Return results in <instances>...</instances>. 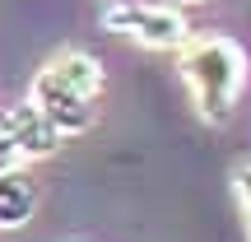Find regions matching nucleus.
<instances>
[{"instance_id": "423d86ee", "label": "nucleus", "mask_w": 251, "mask_h": 242, "mask_svg": "<svg viewBox=\"0 0 251 242\" xmlns=\"http://www.w3.org/2000/svg\"><path fill=\"white\" fill-rule=\"evenodd\" d=\"M233 196H237V205H242V215H247V233H251V163H242V168L233 172Z\"/></svg>"}, {"instance_id": "0eeeda50", "label": "nucleus", "mask_w": 251, "mask_h": 242, "mask_svg": "<svg viewBox=\"0 0 251 242\" xmlns=\"http://www.w3.org/2000/svg\"><path fill=\"white\" fill-rule=\"evenodd\" d=\"M9 168H24V159H19V149H14V140H9V131L0 126V172H9Z\"/></svg>"}, {"instance_id": "7ed1b4c3", "label": "nucleus", "mask_w": 251, "mask_h": 242, "mask_svg": "<svg viewBox=\"0 0 251 242\" xmlns=\"http://www.w3.org/2000/svg\"><path fill=\"white\" fill-rule=\"evenodd\" d=\"M98 19L107 33L144 47V52H177L191 37V19L177 5H158V0H107Z\"/></svg>"}, {"instance_id": "6e6552de", "label": "nucleus", "mask_w": 251, "mask_h": 242, "mask_svg": "<svg viewBox=\"0 0 251 242\" xmlns=\"http://www.w3.org/2000/svg\"><path fill=\"white\" fill-rule=\"evenodd\" d=\"M177 5H200V0H177Z\"/></svg>"}, {"instance_id": "f03ea898", "label": "nucleus", "mask_w": 251, "mask_h": 242, "mask_svg": "<svg viewBox=\"0 0 251 242\" xmlns=\"http://www.w3.org/2000/svg\"><path fill=\"white\" fill-rule=\"evenodd\" d=\"M102 93V61L84 47H61L42 70L33 75L28 103L61 135H84L93 126V98Z\"/></svg>"}, {"instance_id": "20e7f679", "label": "nucleus", "mask_w": 251, "mask_h": 242, "mask_svg": "<svg viewBox=\"0 0 251 242\" xmlns=\"http://www.w3.org/2000/svg\"><path fill=\"white\" fill-rule=\"evenodd\" d=\"M0 126L9 131V140H14V149H19V159H24V163H33V159H51V154L61 149V140H65V135L42 117V108H33L28 98L0 112Z\"/></svg>"}, {"instance_id": "39448f33", "label": "nucleus", "mask_w": 251, "mask_h": 242, "mask_svg": "<svg viewBox=\"0 0 251 242\" xmlns=\"http://www.w3.org/2000/svg\"><path fill=\"white\" fill-rule=\"evenodd\" d=\"M37 210V187L24 168H9L0 172V233H14L33 219Z\"/></svg>"}, {"instance_id": "f257e3e1", "label": "nucleus", "mask_w": 251, "mask_h": 242, "mask_svg": "<svg viewBox=\"0 0 251 242\" xmlns=\"http://www.w3.org/2000/svg\"><path fill=\"white\" fill-rule=\"evenodd\" d=\"M177 70L196 117L224 126L247 89V47L228 33H191L177 47Z\"/></svg>"}]
</instances>
